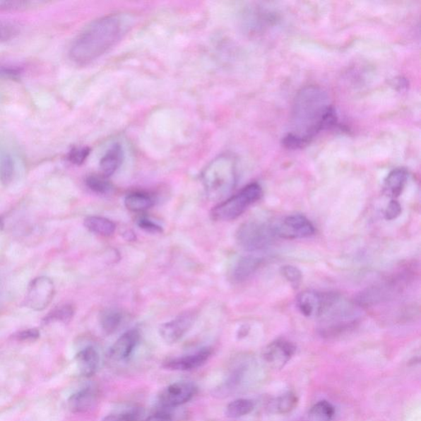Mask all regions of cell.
Wrapping results in <instances>:
<instances>
[{
	"mask_svg": "<svg viewBox=\"0 0 421 421\" xmlns=\"http://www.w3.org/2000/svg\"><path fill=\"white\" fill-rule=\"evenodd\" d=\"M337 123V117L327 93L317 86H307L295 98L292 129L284 138L285 147L303 148L322 130Z\"/></svg>",
	"mask_w": 421,
	"mask_h": 421,
	"instance_id": "6da1fadb",
	"label": "cell"
},
{
	"mask_svg": "<svg viewBox=\"0 0 421 421\" xmlns=\"http://www.w3.org/2000/svg\"><path fill=\"white\" fill-rule=\"evenodd\" d=\"M127 23L122 15L110 14L90 23L75 38L69 49V58L78 65H88L102 57L126 32Z\"/></svg>",
	"mask_w": 421,
	"mask_h": 421,
	"instance_id": "7a4b0ae2",
	"label": "cell"
},
{
	"mask_svg": "<svg viewBox=\"0 0 421 421\" xmlns=\"http://www.w3.org/2000/svg\"><path fill=\"white\" fill-rule=\"evenodd\" d=\"M202 182L210 200L225 198L237 182V160L230 154L215 158L203 170Z\"/></svg>",
	"mask_w": 421,
	"mask_h": 421,
	"instance_id": "3957f363",
	"label": "cell"
},
{
	"mask_svg": "<svg viewBox=\"0 0 421 421\" xmlns=\"http://www.w3.org/2000/svg\"><path fill=\"white\" fill-rule=\"evenodd\" d=\"M262 194L263 190L259 184H249L234 196L217 205L210 212V217L215 222H229L237 219L257 202Z\"/></svg>",
	"mask_w": 421,
	"mask_h": 421,
	"instance_id": "277c9868",
	"label": "cell"
},
{
	"mask_svg": "<svg viewBox=\"0 0 421 421\" xmlns=\"http://www.w3.org/2000/svg\"><path fill=\"white\" fill-rule=\"evenodd\" d=\"M275 234L273 225L259 222H248L239 227L237 243L249 252L267 249L273 242Z\"/></svg>",
	"mask_w": 421,
	"mask_h": 421,
	"instance_id": "5b68a950",
	"label": "cell"
},
{
	"mask_svg": "<svg viewBox=\"0 0 421 421\" xmlns=\"http://www.w3.org/2000/svg\"><path fill=\"white\" fill-rule=\"evenodd\" d=\"M54 295L53 280L47 277H39L28 285L25 304L35 312H42L51 304Z\"/></svg>",
	"mask_w": 421,
	"mask_h": 421,
	"instance_id": "8992f818",
	"label": "cell"
},
{
	"mask_svg": "<svg viewBox=\"0 0 421 421\" xmlns=\"http://www.w3.org/2000/svg\"><path fill=\"white\" fill-rule=\"evenodd\" d=\"M273 228L275 237L287 239L307 238L315 233L312 223L300 214L289 215Z\"/></svg>",
	"mask_w": 421,
	"mask_h": 421,
	"instance_id": "52a82bcc",
	"label": "cell"
},
{
	"mask_svg": "<svg viewBox=\"0 0 421 421\" xmlns=\"http://www.w3.org/2000/svg\"><path fill=\"white\" fill-rule=\"evenodd\" d=\"M197 393L193 383L177 382L165 387L158 395V403L164 408H175L189 402Z\"/></svg>",
	"mask_w": 421,
	"mask_h": 421,
	"instance_id": "ba28073f",
	"label": "cell"
},
{
	"mask_svg": "<svg viewBox=\"0 0 421 421\" xmlns=\"http://www.w3.org/2000/svg\"><path fill=\"white\" fill-rule=\"evenodd\" d=\"M195 321V314L194 312H185L178 316V317L160 325L159 334L165 343L167 344H174L184 338Z\"/></svg>",
	"mask_w": 421,
	"mask_h": 421,
	"instance_id": "9c48e42d",
	"label": "cell"
},
{
	"mask_svg": "<svg viewBox=\"0 0 421 421\" xmlns=\"http://www.w3.org/2000/svg\"><path fill=\"white\" fill-rule=\"evenodd\" d=\"M295 352V347L292 343L279 339L264 349L263 357L270 367L282 369L292 359Z\"/></svg>",
	"mask_w": 421,
	"mask_h": 421,
	"instance_id": "30bf717a",
	"label": "cell"
},
{
	"mask_svg": "<svg viewBox=\"0 0 421 421\" xmlns=\"http://www.w3.org/2000/svg\"><path fill=\"white\" fill-rule=\"evenodd\" d=\"M212 354L213 350L210 348H203L193 354L169 359L164 362L162 367L172 371L193 370L206 364L210 357H212Z\"/></svg>",
	"mask_w": 421,
	"mask_h": 421,
	"instance_id": "8fae6325",
	"label": "cell"
},
{
	"mask_svg": "<svg viewBox=\"0 0 421 421\" xmlns=\"http://www.w3.org/2000/svg\"><path fill=\"white\" fill-rule=\"evenodd\" d=\"M140 333L137 329L127 331L117 340L110 348L109 355L115 362L128 360L139 343Z\"/></svg>",
	"mask_w": 421,
	"mask_h": 421,
	"instance_id": "7c38bea8",
	"label": "cell"
},
{
	"mask_svg": "<svg viewBox=\"0 0 421 421\" xmlns=\"http://www.w3.org/2000/svg\"><path fill=\"white\" fill-rule=\"evenodd\" d=\"M98 402L97 391L87 387L78 391L69 399V408L73 413L83 414L91 412Z\"/></svg>",
	"mask_w": 421,
	"mask_h": 421,
	"instance_id": "4fadbf2b",
	"label": "cell"
},
{
	"mask_svg": "<svg viewBox=\"0 0 421 421\" xmlns=\"http://www.w3.org/2000/svg\"><path fill=\"white\" fill-rule=\"evenodd\" d=\"M263 259L254 255L239 258L230 271V279L235 283H242L256 272L263 263Z\"/></svg>",
	"mask_w": 421,
	"mask_h": 421,
	"instance_id": "5bb4252c",
	"label": "cell"
},
{
	"mask_svg": "<svg viewBox=\"0 0 421 421\" xmlns=\"http://www.w3.org/2000/svg\"><path fill=\"white\" fill-rule=\"evenodd\" d=\"M297 302L302 314L309 318H318L324 307V293L307 290L298 295Z\"/></svg>",
	"mask_w": 421,
	"mask_h": 421,
	"instance_id": "9a60e30c",
	"label": "cell"
},
{
	"mask_svg": "<svg viewBox=\"0 0 421 421\" xmlns=\"http://www.w3.org/2000/svg\"><path fill=\"white\" fill-rule=\"evenodd\" d=\"M76 363L80 374L84 377H92L100 364V355L96 348L89 345L85 348L76 355Z\"/></svg>",
	"mask_w": 421,
	"mask_h": 421,
	"instance_id": "2e32d148",
	"label": "cell"
},
{
	"mask_svg": "<svg viewBox=\"0 0 421 421\" xmlns=\"http://www.w3.org/2000/svg\"><path fill=\"white\" fill-rule=\"evenodd\" d=\"M123 160V148L118 143L114 144L104 154L101 162H100V167H101L104 177H112L117 172L120 165H122Z\"/></svg>",
	"mask_w": 421,
	"mask_h": 421,
	"instance_id": "e0dca14e",
	"label": "cell"
},
{
	"mask_svg": "<svg viewBox=\"0 0 421 421\" xmlns=\"http://www.w3.org/2000/svg\"><path fill=\"white\" fill-rule=\"evenodd\" d=\"M408 179V172L404 169H396L385 179L384 189L389 196L398 198L403 193Z\"/></svg>",
	"mask_w": 421,
	"mask_h": 421,
	"instance_id": "ac0fdd59",
	"label": "cell"
},
{
	"mask_svg": "<svg viewBox=\"0 0 421 421\" xmlns=\"http://www.w3.org/2000/svg\"><path fill=\"white\" fill-rule=\"evenodd\" d=\"M84 225L89 232L94 234L102 235V237H108L112 235L117 225L107 218L92 215L84 220Z\"/></svg>",
	"mask_w": 421,
	"mask_h": 421,
	"instance_id": "d6986e66",
	"label": "cell"
},
{
	"mask_svg": "<svg viewBox=\"0 0 421 421\" xmlns=\"http://www.w3.org/2000/svg\"><path fill=\"white\" fill-rule=\"evenodd\" d=\"M123 314L117 309H105L100 314V324L104 333L112 335L117 332L121 325Z\"/></svg>",
	"mask_w": 421,
	"mask_h": 421,
	"instance_id": "ffe728a7",
	"label": "cell"
},
{
	"mask_svg": "<svg viewBox=\"0 0 421 421\" xmlns=\"http://www.w3.org/2000/svg\"><path fill=\"white\" fill-rule=\"evenodd\" d=\"M125 207L134 213H141L151 208L154 205L153 198L143 192H134L127 195L124 199Z\"/></svg>",
	"mask_w": 421,
	"mask_h": 421,
	"instance_id": "44dd1931",
	"label": "cell"
},
{
	"mask_svg": "<svg viewBox=\"0 0 421 421\" xmlns=\"http://www.w3.org/2000/svg\"><path fill=\"white\" fill-rule=\"evenodd\" d=\"M298 404V398L293 393H285L271 401L268 405L270 413L287 414L292 412Z\"/></svg>",
	"mask_w": 421,
	"mask_h": 421,
	"instance_id": "7402d4cb",
	"label": "cell"
},
{
	"mask_svg": "<svg viewBox=\"0 0 421 421\" xmlns=\"http://www.w3.org/2000/svg\"><path fill=\"white\" fill-rule=\"evenodd\" d=\"M15 173V162L11 153L0 152V182L4 186L11 184Z\"/></svg>",
	"mask_w": 421,
	"mask_h": 421,
	"instance_id": "603a6c76",
	"label": "cell"
},
{
	"mask_svg": "<svg viewBox=\"0 0 421 421\" xmlns=\"http://www.w3.org/2000/svg\"><path fill=\"white\" fill-rule=\"evenodd\" d=\"M75 314V309L72 304H64L59 305L49 312L46 317L43 319L45 324H51L52 322H63L68 323L73 318Z\"/></svg>",
	"mask_w": 421,
	"mask_h": 421,
	"instance_id": "cb8c5ba5",
	"label": "cell"
},
{
	"mask_svg": "<svg viewBox=\"0 0 421 421\" xmlns=\"http://www.w3.org/2000/svg\"><path fill=\"white\" fill-rule=\"evenodd\" d=\"M254 408V405L252 401L240 398L233 401L227 405L225 409V415L229 418H239L251 413Z\"/></svg>",
	"mask_w": 421,
	"mask_h": 421,
	"instance_id": "d4e9b609",
	"label": "cell"
},
{
	"mask_svg": "<svg viewBox=\"0 0 421 421\" xmlns=\"http://www.w3.org/2000/svg\"><path fill=\"white\" fill-rule=\"evenodd\" d=\"M335 413L333 405L327 401H321L310 409L308 421H331Z\"/></svg>",
	"mask_w": 421,
	"mask_h": 421,
	"instance_id": "484cf974",
	"label": "cell"
},
{
	"mask_svg": "<svg viewBox=\"0 0 421 421\" xmlns=\"http://www.w3.org/2000/svg\"><path fill=\"white\" fill-rule=\"evenodd\" d=\"M45 1H31V0H12V1H0V12L26 11V10L37 8L47 4Z\"/></svg>",
	"mask_w": 421,
	"mask_h": 421,
	"instance_id": "4316f807",
	"label": "cell"
},
{
	"mask_svg": "<svg viewBox=\"0 0 421 421\" xmlns=\"http://www.w3.org/2000/svg\"><path fill=\"white\" fill-rule=\"evenodd\" d=\"M86 185L93 192L108 194L113 190V185L104 175L92 174L86 179Z\"/></svg>",
	"mask_w": 421,
	"mask_h": 421,
	"instance_id": "83f0119b",
	"label": "cell"
},
{
	"mask_svg": "<svg viewBox=\"0 0 421 421\" xmlns=\"http://www.w3.org/2000/svg\"><path fill=\"white\" fill-rule=\"evenodd\" d=\"M143 415L141 408H134L117 413L109 414L102 421H139Z\"/></svg>",
	"mask_w": 421,
	"mask_h": 421,
	"instance_id": "f1b7e54d",
	"label": "cell"
},
{
	"mask_svg": "<svg viewBox=\"0 0 421 421\" xmlns=\"http://www.w3.org/2000/svg\"><path fill=\"white\" fill-rule=\"evenodd\" d=\"M19 25L8 20H0V42L8 41L19 33Z\"/></svg>",
	"mask_w": 421,
	"mask_h": 421,
	"instance_id": "f546056e",
	"label": "cell"
},
{
	"mask_svg": "<svg viewBox=\"0 0 421 421\" xmlns=\"http://www.w3.org/2000/svg\"><path fill=\"white\" fill-rule=\"evenodd\" d=\"M23 69L16 65L0 62V79L15 80L21 77Z\"/></svg>",
	"mask_w": 421,
	"mask_h": 421,
	"instance_id": "4dcf8cb0",
	"label": "cell"
},
{
	"mask_svg": "<svg viewBox=\"0 0 421 421\" xmlns=\"http://www.w3.org/2000/svg\"><path fill=\"white\" fill-rule=\"evenodd\" d=\"M280 273H282L285 280H287L289 283L293 285H298L302 280V273L300 269L295 266L285 265L280 268Z\"/></svg>",
	"mask_w": 421,
	"mask_h": 421,
	"instance_id": "1f68e13d",
	"label": "cell"
},
{
	"mask_svg": "<svg viewBox=\"0 0 421 421\" xmlns=\"http://www.w3.org/2000/svg\"><path fill=\"white\" fill-rule=\"evenodd\" d=\"M90 154L88 148H74L68 154L70 162L74 165H82L87 160Z\"/></svg>",
	"mask_w": 421,
	"mask_h": 421,
	"instance_id": "d6a6232c",
	"label": "cell"
},
{
	"mask_svg": "<svg viewBox=\"0 0 421 421\" xmlns=\"http://www.w3.org/2000/svg\"><path fill=\"white\" fill-rule=\"evenodd\" d=\"M40 338V332L37 328L21 331L14 335V338L21 342H33Z\"/></svg>",
	"mask_w": 421,
	"mask_h": 421,
	"instance_id": "836d02e7",
	"label": "cell"
},
{
	"mask_svg": "<svg viewBox=\"0 0 421 421\" xmlns=\"http://www.w3.org/2000/svg\"><path fill=\"white\" fill-rule=\"evenodd\" d=\"M401 213H402V206L398 201L393 200L389 203L387 209L385 210V218L392 220L398 218Z\"/></svg>",
	"mask_w": 421,
	"mask_h": 421,
	"instance_id": "e575fe53",
	"label": "cell"
},
{
	"mask_svg": "<svg viewBox=\"0 0 421 421\" xmlns=\"http://www.w3.org/2000/svg\"><path fill=\"white\" fill-rule=\"evenodd\" d=\"M138 227L148 232L162 233V227L156 223L148 218H141L138 223Z\"/></svg>",
	"mask_w": 421,
	"mask_h": 421,
	"instance_id": "d590c367",
	"label": "cell"
},
{
	"mask_svg": "<svg viewBox=\"0 0 421 421\" xmlns=\"http://www.w3.org/2000/svg\"><path fill=\"white\" fill-rule=\"evenodd\" d=\"M172 415L167 412H165V410H160V412L149 415L143 421H172Z\"/></svg>",
	"mask_w": 421,
	"mask_h": 421,
	"instance_id": "8d00e7d4",
	"label": "cell"
},
{
	"mask_svg": "<svg viewBox=\"0 0 421 421\" xmlns=\"http://www.w3.org/2000/svg\"><path fill=\"white\" fill-rule=\"evenodd\" d=\"M4 228V222L1 218H0V230Z\"/></svg>",
	"mask_w": 421,
	"mask_h": 421,
	"instance_id": "74e56055",
	"label": "cell"
}]
</instances>
